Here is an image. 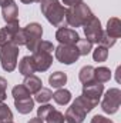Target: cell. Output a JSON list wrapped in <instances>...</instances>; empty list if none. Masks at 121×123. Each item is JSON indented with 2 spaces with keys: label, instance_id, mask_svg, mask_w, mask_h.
<instances>
[{
  "label": "cell",
  "instance_id": "cell-28",
  "mask_svg": "<svg viewBox=\"0 0 121 123\" xmlns=\"http://www.w3.org/2000/svg\"><path fill=\"white\" fill-rule=\"evenodd\" d=\"M74 102H76L77 105H80V106H81V107H83V109H84V110L87 112V113H90L91 110H93V109H94V107L97 106V103L91 102L90 99L84 97L83 94H81V96H78V97H76V100H74Z\"/></svg>",
  "mask_w": 121,
  "mask_h": 123
},
{
  "label": "cell",
  "instance_id": "cell-27",
  "mask_svg": "<svg viewBox=\"0 0 121 123\" xmlns=\"http://www.w3.org/2000/svg\"><path fill=\"white\" fill-rule=\"evenodd\" d=\"M76 46H77V49L80 52V56H87L93 50V43H90L87 39H80Z\"/></svg>",
  "mask_w": 121,
  "mask_h": 123
},
{
  "label": "cell",
  "instance_id": "cell-7",
  "mask_svg": "<svg viewBox=\"0 0 121 123\" xmlns=\"http://www.w3.org/2000/svg\"><path fill=\"white\" fill-rule=\"evenodd\" d=\"M54 55L60 63L67 66L76 63L80 57V52L76 44H59L57 47H54Z\"/></svg>",
  "mask_w": 121,
  "mask_h": 123
},
{
  "label": "cell",
  "instance_id": "cell-8",
  "mask_svg": "<svg viewBox=\"0 0 121 123\" xmlns=\"http://www.w3.org/2000/svg\"><path fill=\"white\" fill-rule=\"evenodd\" d=\"M83 30H84V34H86V39L90 42V43H100V39L103 36V27H101V22L100 19H97L95 16H93L90 20L83 26Z\"/></svg>",
  "mask_w": 121,
  "mask_h": 123
},
{
  "label": "cell",
  "instance_id": "cell-33",
  "mask_svg": "<svg viewBox=\"0 0 121 123\" xmlns=\"http://www.w3.org/2000/svg\"><path fill=\"white\" fill-rule=\"evenodd\" d=\"M27 123H44V122H43L40 117H33V119H30Z\"/></svg>",
  "mask_w": 121,
  "mask_h": 123
},
{
  "label": "cell",
  "instance_id": "cell-14",
  "mask_svg": "<svg viewBox=\"0 0 121 123\" xmlns=\"http://www.w3.org/2000/svg\"><path fill=\"white\" fill-rule=\"evenodd\" d=\"M64 116H68L70 119H73L76 123H83L84 119H86V116H87V112L80 105H77L76 102H73V105L67 109V112H66Z\"/></svg>",
  "mask_w": 121,
  "mask_h": 123
},
{
  "label": "cell",
  "instance_id": "cell-35",
  "mask_svg": "<svg viewBox=\"0 0 121 123\" xmlns=\"http://www.w3.org/2000/svg\"><path fill=\"white\" fill-rule=\"evenodd\" d=\"M13 0H0V6L3 7V6H6V4H9V3H11Z\"/></svg>",
  "mask_w": 121,
  "mask_h": 123
},
{
  "label": "cell",
  "instance_id": "cell-34",
  "mask_svg": "<svg viewBox=\"0 0 121 123\" xmlns=\"http://www.w3.org/2000/svg\"><path fill=\"white\" fill-rule=\"evenodd\" d=\"M63 123H76L73 119H70L68 116H64V120H63Z\"/></svg>",
  "mask_w": 121,
  "mask_h": 123
},
{
  "label": "cell",
  "instance_id": "cell-22",
  "mask_svg": "<svg viewBox=\"0 0 121 123\" xmlns=\"http://www.w3.org/2000/svg\"><path fill=\"white\" fill-rule=\"evenodd\" d=\"M78 79H80V82L83 85L94 82V67L93 66H88V64L87 66H83L80 69V72H78Z\"/></svg>",
  "mask_w": 121,
  "mask_h": 123
},
{
  "label": "cell",
  "instance_id": "cell-15",
  "mask_svg": "<svg viewBox=\"0 0 121 123\" xmlns=\"http://www.w3.org/2000/svg\"><path fill=\"white\" fill-rule=\"evenodd\" d=\"M19 72L24 77L26 76H31V74L36 73V66H34V62H33L31 56H24L20 60V63H19Z\"/></svg>",
  "mask_w": 121,
  "mask_h": 123
},
{
  "label": "cell",
  "instance_id": "cell-26",
  "mask_svg": "<svg viewBox=\"0 0 121 123\" xmlns=\"http://www.w3.org/2000/svg\"><path fill=\"white\" fill-rule=\"evenodd\" d=\"M11 96H13V99H14V100H17V99L30 97L31 94H30V92L26 89V86H24V85H17V86H14V87H13V90H11Z\"/></svg>",
  "mask_w": 121,
  "mask_h": 123
},
{
  "label": "cell",
  "instance_id": "cell-4",
  "mask_svg": "<svg viewBox=\"0 0 121 123\" xmlns=\"http://www.w3.org/2000/svg\"><path fill=\"white\" fill-rule=\"evenodd\" d=\"M19 46L13 43H7L4 46H0V64L4 72H13L17 67V59H19Z\"/></svg>",
  "mask_w": 121,
  "mask_h": 123
},
{
  "label": "cell",
  "instance_id": "cell-32",
  "mask_svg": "<svg viewBox=\"0 0 121 123\" xmlns=\"http://www.w3.org/2000/svg\"><path fill=\"white\" fill-rule=\"evenodd\" d=\"M83 0H63V4L67 6V7H71V6H76L78 3H81Z\"/></svg>",
  "mask_w": 121,
  "mask_h": 123
},
{
  "label": "cell",
  "instance_id": "cell-30",
  "mask_svg": "<svg viewBox=\"0 0 121 123\" xmlns=\"http://www.w3.org/2000/svg\"><path fill=\"white\" fill-rule=\"evenodd\" d=\"M6 90H7V80L0 76V102H4L6 100V97H7Z\"/></svg>",
  "mask_w": 121,
  "mask_h": 123
},
{
  "label": "cell",
  "instance_id": "cell-13",
  "mask_svg": "<svg viewBox=\"0 0 121 123\" xmlns=\"http://www.w3.org/2000/svg\"><path fill=\"white\" fill-rule=\"evenodd\" d=\"M1 16L4 19L6 23H13V22H19V7L14 1L6 4L1 7Z\"/></svg>",
  "mask_w": 121,
  "mask_h": 123
},
{
  "label": "cell",
  "instance_id": "cell-2",
  "mask_svg": "<svg viewBox=\"0 0 121 123\" xmlns=\"http://www.w3.org/2000/svg\"><path fill=\"white\" fill-rule=\"evenodd\" d=\"M53 52H54V46L51 42L41 40L38 43V46L36 47V50L31 55L34 66H36V72L43 73L50 69V66L53 64Z\"/></svg>",
  "mask_w": 121,
  "mask_h": 123
},
{
  "label": "cell",
  "instance_id": "cell-37",
  "mask_svg": "<svg viewBox=\"0 0 121 123\" xmlns=\"http://www.w3.org/2000/svg\"><path fill=\"white\" fill-rule=\"evenodd\" d=\"M36 1H37V3H40V1H41V0H36Z\"/></svg>",
  "mask_w": 121,
  "mask_h": 123
},
{
  "label": "cell",
  "instance_id": "cell-36",
  "mask_svg": "<svg viewBox=\"0 0 121 123\" xmlns=\"http://www.w3.org/2000/svg\"><path fill=\"white\" fill-rule=\"evenodd\" d=\"M22 3H24V4H31V3H34L36 0H20Z\"/></svg>",
  "mask_w": 121,
  "mask_h": 123
},
{
  "label": "cell",
  "instance_id": "cell-23",
  "mask_svg": "<svg viewBox=\"0 0 121 123\" xmlns=\"http://www.w3.org/2000/svg\"><path fill=\"white\" fill-rule=\"evenodd\" d=\"M51 99H53V92L50 89H47V87H41L38 92L34 94V102H38L40 105L49 103Z\"/></svg>",
  "mask_w": 121,
  "mask_h": 123
},
{
  "label": "cell",
  "instance_id": "cell-25",
  "mask_svg": "<svg viewBox=\"0 0 121 123\" xmlns=\"http://www.w3.org/2000/svg\"><path fill=\"white\" fill-rule=\"evenodd\" d=\"M107 57H108V49H107V47L98 44V46L93 50V59H94V62L101 63V62L107 60Z\"/></svg>",
  "mask_w": 121,
  "mask_h": 123
},
{
  "label": "cell",
  "instance_id": "cell-38",
  "mask_svg": "<svg viewBox=\"0 0 121 123\" xmlns=\"http://www.w3.org/2000/svg\"><path fill=\"white\" fill-rule=\"evenodd\" d=\"M7 123H14V122H7Z\"/></svg>",
  "mask_w": 121,
  "mask_h": 123
},
{
  "label": "cell",
  "instance_id": "cell-18",
  "mask_svg": "<svg viewBox=\"0 0 121 123\" xmlns=\"http://www.w3.org/2000/svg\"><path fill=\"white\" fill-rule=\"evenodd\" d=\"M14 107H16V110L19 113L27 115L34 107V100L31 99V96L30 97H24V99H17V100H14Z\"/></svg>",
  "mask_w": 121,
  "mask_h": 123
},
{
  "label": "cell",
  "instance_id": "cell-19",
  "mask_svg": "<svg viewBox=\"0 0 121 123\" xmlns=\"http://www.w3.org/2000/svg\"><path fill=\"white\" fill-rule=\"evenodd\" d=\"M49 83L54 89H60L67 83V74L64 72H54L49 76Z\"/></svg>",
  "mask_w": 121,
  "mask_h": 123
},
{
  "label": "cell",
  "instance_id": "cell-20",
  "mask_svg": "<svg viewBox=\"0 0 121 123\" xmlns=\"http://www.w3.org/2000/svg\"><path fill=\"white\" fill-rule=\"evenodd\" d=\"M53 99H54V102L57 105L66 106L71 100V92L67 90V89H64V87H60V89H57L56 92L53 93Z\"/></svg>",
  "mask_w": 121,
  "mask_h": 123
},
{
  "label": "cell",
  "instance_id": "cell-10",
  "mask_svg": "<svg viewBox=\"0 0 121 123\" xmlns=\"http://www.w3.org/2000/svg\"><path fill=\"white\" fill-rule=\"evenodd\" d=\"M103 93H104V85H103V83H98V82L94 80V82H91V83L83 85V93H81V94H83L84 97L90 99L91 102L97 103V105H98V102H100Z\"/></svg>",
  "mask_w": 121,
  "mask_h": 123
},
{
  "label": "cell",
  "instance_id": "cell-6",
  "mask_svg": "<svg viewBox=\"0 0 121 123\" xmlns=\"http://www.w3.org/2000/svg\"><path fill=\"white\" fill-rule=\"evenodd\" d=\"M23 33H24V39H26L24 46L33 53L36 50V47L38 46V43L41 42V37H43V26L40 23L33 22V23H29L23 29Z\"/></svg>",
  "mask_w": 121,
  "mask_h": 123
},
{
  "label": "cell",
  "instance_id": "cell-3",
  "mask_svg": "<svg viewBox=\"0 0 121 123\" xmlns=\"http://www.w3.org/2000/svg\"><path fill=\"white\" fill-rule=\"evenodd\" d=\"M94 16V13L91 12V9L84 3H78L76 6H71L67 9L66 12V23L71 27H83L91 17Z\"/></svg>",
  "mask_w": 121,
  "mask_h": 123
},
{
  "label": "cell",
  "instance_id": "cell-16",
  "mask_svg": "<svg viewBox=\"0 0 121 123\" xmlns=\"http://www.w3.org/2000/svg\"><path fill=\"white\" fill-rule=\"evenodd\" d=\"M23 85H24V86H26V89L30 92V94H36V93L43 87V82H41V79H40L38 76H36V74L26 76V77H24Z\"/></svg>",
  "mask_w": 121,
  "mask_h": 123
},
{
  "label": "cell",
  "instance_id": "cell-5",
  "mask_svg": "<svg viewBox=\"0 0 121 123\" xmlns=\"http://www.w3.org/2000/svg\"><path fill=\"white\" fill-rule=\"evenodd\" d=\"M121 105V90L118 87H111L108 89L101 102V109L107 115H114L118 112Z\"/></svg>",
  "mask_w": 121,
  "mask_h": 123
},
{
  "label": "cell",
  "instance_id": "cell-1",
  "mask_svg": "<svg viewBox=\"0 0 121 123\" xmlns=\"http://www.w3.org/2000/svg\"><path fill=\"white\" fill-rule=\"evenodd\" d=\"M40 10L43 16L47 19L50 25L54 27H64L66 26V12L67 9L59 0H41Z\"/></svg>",
  "mask_w": 121,
  "mask_h": 123
},
{
  "label": "cell",
  "instance_id": "cell-11",
  "mask_svg": "<svg viewBox=\"0 0 121 123\" xmlns=\"http://www.w3.org/2000/svg\"><path fill=\"white\" fill-rule=\"evenodd\" d=\"M56 39L60 44H77V42L80 40L78 33L74 29H68V27H59L56 31Z\"/></svg>",
  "mask_w": 121,
  "mask_h": 123
},
{
  "label": "cell",
  "instance_id": "cell-31",
  "mask_svg": "<svg viewBox=\"0 0 121 123\" xmlns=\"http://www.w3.org/2000/svg\"><path fill=\"white\" fill-rule=\"evenodd\" d=\"M90 123H114L111 119H107L105 116H101V115H95V116H93V119H91Z\"/></svg>",
  "mask_w": 121,
  "mask_h": 123
},
{
  "label": "cell",
  "instance_id": "cell-21",
  "mask_svg": "<svg viewBox=\"0 0 121 123\" xmlns=\"http://www.w3.org/2000/svg\"><path fill=\"white\" fill-rule=\"evenodd\" d=\"M111 79V70L105 66H100L94 69V80L98 83H107Z\"/></svg>",
  "mask_w": 121,
  "mask_h": 123
},
{
  "label": "cell",
  "instance_id": "cell-9",
  "mask_svg": "<svg viewBox=\"0 0 121 123\" xmlns=\"http://www.w3.org/2000/svg\"><path fill=\"white\" fill-rule=\"evenodd\" d=\"M37 117L46 123H63L64 120V115L49 103L40 105V107L37 109Z\"/></svg>",
  "mask_w": 121,
  "mask_h": 123
},
{
  "label": "cell",
  "instance_id": "cell-12",
  "mask_svg": "<svg viewBox=\"0 0 121 123\" xmlns=\"http://www.w3.org/2000/svg\"><path fill=\"white\" fill-rule=\"evenodd\" d=\"M19 30H20L19 22L7 23L4 27H1L0 29V46H4L7 43H13V40H14Z\"/></svg>",
  "mask_w": 121,
  "mask_h": 123
},
{
  "label": "cell",
  "instance_id": "cell-17",
  "mask_svg": "<svg viewBox=\"0 0 121 123\" xmlns=\"http://www.w3.org/2000/svg\"><path fill=\"white\" fill-rule=\"evenodd\" d=\"M105 33L113 37V39H118L121 36V22L118 17H111L107 22V27H105Z\"/></svg>",
  "mask_w": 121,
  "mask_h": 123
},
{
  "label": "cell",
  "instance_id": "cell-24",
  "mask_svg": "<svg viewBox=\"0 0 121 123\" xmlns=\"http://www.w3.org/2000/svg\"><path fill=\"white\" fill-rule=\"evenodd\" d=\"M7 122H13V112L4 102H0V123Z\"/></svg>",
  "mask_w": 121,
  "mask_h": 123
},
{
  "label": "cell",
  "instance_id": "cell-29",
  "mask_svg": "<svg viewBox=\"0 0 121 123\" xmlns=\"http://www.w3.org/2000/svg\"><path fill=\"white\" fill-rule=\"evenodd\" d=\"M116 42H117V39H113V37H110L105 31H103V36H101V39H100V46H104V47H107V49H110V47H113L114 44H116Z\"/></svg>",
  "mask_w": 121,
  "mask_h": 123
}]
</instances>
